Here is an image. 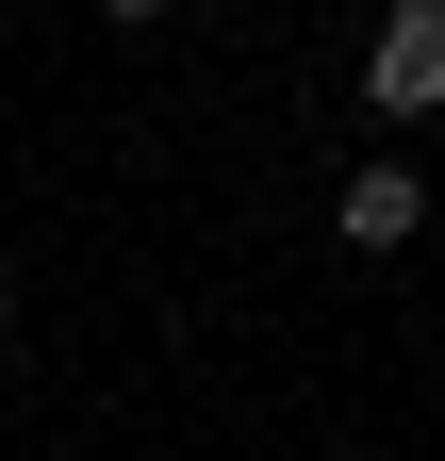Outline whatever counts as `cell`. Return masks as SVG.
<instances>
[{
  "label": "cell",
  "instance_id": "2",
  "mask_svg": "<svg viewBox=\"0 0 445 461\" xmlns=\"http://www.w3.org/2000/svg\"><path fill=\"white\" fill-rule=\"evenodd\" d=\"M330 214H347V248H413V230H429V182H413V165H363Z\"/></svg>",
  "mask_w": 445,
  "mask_h": 461
},
{
  "label": "cell",
  "instance_id": "1",
  "mask_svg": "<svg viewBox=\"0 0 445 461\" xmlns=\"http://www.w3.org/2000/svg\"><path fill=\"white\" fill-rule=\"evenodd\" d=\"M363 83H379V115H429V99H445V0H396V17H379Z\"/></svg>",
  "mask_w": 445,
  "mask_h": 461
},
{
  "label": "cell",
  "instance_id": "3",
  "mask_svg": "<svg viewBox=\"0 0 445 461\" xmlns=\"http://www.w3.org/2000/svg\"><path fill=\"white\" fill-rule=\"evenodd\" d=\"M0 313H17V264H0Z\"/></svg>",
  "mask_w": 445,
  "mask_h": 461
}]
</instances>
